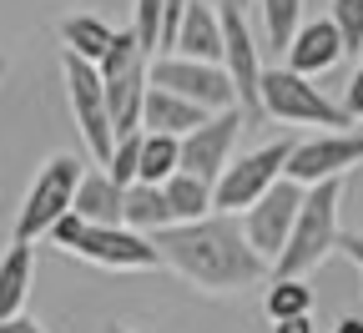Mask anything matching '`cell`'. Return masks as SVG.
I'll return each instance as SVG.
<instances>
[{
  "label": "cell",
  "instance_id": "1",
  "mask_svg": "<svg viewBox=\"0 0 363 333\" xmlns=\"http://www.w3.org/2000/svg\"><path fill=\"white\" fill-rule=\"evenodd\" d=\"M152 248L162 253V263L177 278H187L192 288L217 293V298L257 288L262 278L272 283V263L252 253L242 217H227V212H212L202 222H177L152 237Z\"/></svg>",
  "mask_w": 363,
  "mask_h": 333
},
{
  "label": "cell",
  "instance_id": "2",
  "mask_svg": "<svg viewBox=\"0 0 363 333\" xmlns=\"http://www.w3.org/2000/svg\"><path fill=\"white\" fill-rule=\"evenodd\" d=\"M81 177H86V162L76 152H56L45 157L21 197V212H16V243H35V237H51L61 217H71L76 207V192H81Z\"/></svg>",
  "mask_w": 363,
  "mask_h": 333
},
{
  "label": "cell",
  "instance_id": "3",
  "mask_svg": "<svg viewBox=\"0 0 363 333\" xmlns=\"http://www.w3.org/2000/svg\"><path fill=\"white\" fill-rule=\"evenodd\" d=\"M51 243L81 263H96V268H116V273H147L162 263V253L152 248V237L142 232H131V227H96V222H86V217H61L56 232H51Z\"/></svg>",
  "mask_w": 363,
  "mask_h": 333
},
{
  "label": "cell",
  "instance_id": "4",
  "mask_svg": "<svg viewBox=\"0 0 363 333\" xmlns=\"http://www.w3.org/2000/svg\"><path fill=\"white\" fill-rule=\"evenodd\" d=\"M338 207H343V182H323V187H308L298 227H293V243L278 258L272 278H308L328 253H338L343 243V227H338Z\"/></svg>",
  "mask_w": 363,
  "mask_h": 333
},
{
  "label": "cell",
  "instance_id": "5",
  "mask_svg": "<svg viewBox=\"0 0 363 333\" xmlns=\"http://www.w3.org/2000/svg\"><path fill=\"white\" fill-rule=\"evenodd\" d=\"M262 116L283 121V126H323V131H348L353 126L343 102L323 97V86H313L308 76H298L288 66H267V76H262Z\"/></svg>",
  "mask_w": 363,
  "mask_h": 333
},
{
  "label": "cell",
  "instance_id": "6",
  "mask_svg": "<svg viewBox=\"0 0 363 333\" xmlns=\"http://www.w3.org/2000/svg\"><path fill=\"white\" fill-rule=\"evenodd\" d=\"M293 152H298V136H278V141H267V147L242 152L233 167L222 172V182H217V212L238 217V212L257 207V202L272 192V187L288 177Z\"/></svg>",
  "mask_w": 363,
  "mask_h": 333
},
{
  "label": "cell",
  "instance_id": "7",
  "mask_svg": "<svg viewBox=\"0 0 363 333\" xmlns=\"http://www.w3.org/2000/svg\"><path fill=\"white\" fill-rule=\"evenodd\" d=\"M61 81H66V102H71V116L81 126V141H86L91 162L106 167L111 152H116V131H111V107H106L101 71L91 61H81V56H71V51H61Z\"/></svg>",
  "mask_w": 363,
  "mask_h": 333
},
{
  "label": "cell",
  "instance_id": "8",
  "mask_svg": "<svg viewBox=\"0 0 363 333\" xmlns=\"http://www.w3.org/2000/svg\"><path fill=\"white\" fill-rule=\"evenodd\" d=\"M303 197H308V187H298V182H278L272 192L257 202V207H247L242 212V232H247V243H252V253L257 258H267L272 268H278V258L288 253V243H293V227H298V212H303Z\"/></svg>",
  "mask_w": 363,
  "mask_h": 333
},
{
  "label": "cell",
  "instance_id": "9",
  "mask_svg": "<svg viewBox=\"0 0 363 333\" xmlns=\"http://www.w3.org/2000/svg\"><path fill=\"white\" fill-rule=\"evenodd\" d=\"M358 162H363V131H318V136L298 141V152L288 162V182H298V187L343 182Z\"/></svg>",
  "mask_w": 363,
  "mask_h": 333
},
{
  "label": "cell",
  "instance_id": "10",
  "mask_svg": "<svg viewBox=\"0 0 363 333\" xmlns=\"http://www.w3.org/2000/svg\"><path fill=\"white\" fill-rule=\"evenodd\" d=\"M152 86L177 91V97H187L192 107H202V111H212V116L238 107L233 76H227L222 66H202V61H187V56H162V61H152Z\"/></svg>",
  "mask_w": 363,
  "mask_h": 333
},
{
  "label": "cell",
  "instance_id": "11",
  "mask_svg": "<svg viewBox=\"0 0 363 333\" xmlns=\"http://www.w3.org/2000/svg\"><path fill=\"white\" fill-rule=\"evenodd\" d=\"M247 131V111L233 107V111H217L207 126H197L192 136H182V172H192L202 182H222V172L233 167V152H238V136Z\"/></svg>",
  "mask_w": 363,
  "mask_h": 333
},
{
  "label": "cell",
  "instance_id": "12",
  "mask_svg": "<svg viewBox=\"0 0 363 333\" xmlns=\"http://www.w3.org/2000/svg\"><path fill=\"white\" fill-rule=\"evenodd\" d=\"M222 36H227V45H222V71L233 76L238 107H242L247 121H252V116H262V76H267V66H262V56H257V40H252V26H247L242 11H222Z\"/></svg>",
  "mask_w": 363,
  "mask_h": 333
},
{
  "label": "cell",
  "instance_id": "13",
  "mask_svg": "<svg viewBox=\"0 0 363 333\" xmlns=\"http://www.w3.org/2000/svg\"><path fill=\"white\" fill-rule=\"evenodd\" d=\"M222 6L217 0H192L187 16H182L177 26V40L167 56H187V61H202V66H222Z\"/></svg>",
  "mask_w": 363,
  "mask_h": 333
},
{
  "label": "cell",
  "instance_id": "14",
  "mask_svg": "<svg viewBox=\"0 0 363 333\" xmlns=\"http://www.w3.org/2000/svg\"><path fill=\"white\" fill-rule=\"evenodd\" d=\"M348 56V45H343V36H338V26L323 16V21H308L303 31H298V40H293V51L283 56V66L288 71H298V76H323V71H333L338 61Z\"/></svg>",
  "mask_w": 363,
  "mask_h": 333
},
{
  "label": "cell",
  "instance_id": "15",
  "mask_svg": "<svg viewBox=\"0 0 363 333\" xmlns=\"http://www.w3.org/2000/svg\"><path fill=\"white\" fill-rule=\"evenodd\" d=\"M71 212L86 217V222H96V227H126V187L111 182L106 167H86Z\"/></svg>",
  "mask_w": 363,
  "mask_h": 333
},
{
  "label": "cell",
  "instance_id": "16",
  "mask_svg": "<svg viewBox=\"0 0 363 333\" xmlns=\"http://www.w3.org/2000/svg\"><path fill=\"white\" fill-rule=\"evenodd\" d=\"M212 111L192 107L187 97H177V91H162L152 86L147 91V111H142V131H162V136H192L197 126H207Z\"/></svg>",
  "mask_w": 363,
  "mask_h": 333
},
{
  "label": "cell",
  "instance_id": "17",
  "mask_svg": "<svg viewBox=\"0 0 363 333\" xmlns=\"http://www.w3.org/2000/svg\"><path fill=\"white\" fill-rule=\"evenodd\" d=\"M56 31H61V51H71V56H81V61H91V66H101L106 51L116 45V31H111L101 16H86V11L61 16Z\"/></svg>",
  "mask_w": 363,
  "mask_h": 333
},
{
  "label": "cell",
  "instance_id": "18",
  "mask_svg": "<svg viewBox=\"0 0 363 333\" xmlns=\"http://www.w3.org/2000/svg\"><path fill=\"white\" fill-rule=\"evenodd\" d=\"M30 278H35L30 243H11V248H6V258H0V323L26 313V298H30Z\"/></svg>",
  "mask_w": 363,
  "mask_h": 333
},
{
  "label": "cell",
  "instance_id": "19",
  "mask_svg": "<svg viewBox=\"0 0 363 333\" xmlns=\"http://www.w3.org/2000/svg\"><path fill=\"white\" fill-rule=\"evenodd\" d=\"M126 227H131V232H142V237H157V232L177 227L167 187H152V182L126 187Z\"/></svg>",
  "mask_w": 363,
  "mask_h": 333
},
{
  "label": "cell",
  "instance_id": "20",
  "mask_svg": "<svg viewBox=\"0 0 363 333\" xmlns=\"http://www.w3.org/2000/svg\"><path fill=\"white\" fill-rule=\"evenodd\" d=\"M167 197H172V217L177 222H202V217L217 212V187L192 177V172H177L167 182Z\"/></svg>",
  "mask_w": 363,
  "mask_h": 333
},
{
  "label": "cell",
  "instance_id": "21",
  "mask_svg": "<svg viewBox=\"0 0 363 333\" xmlns=\"http://www.w3.org/2000/svg\"><path fill=\"white\" fill-rule=\"evenodd\" d=\"M257 16H262V36H267V45L272 51H293V40H298V31L308 26L303 21V0H257Z\"/></svg>",
  "mask_w": 363,
  "mask_h": 333
},
{
  "label": "cell",
  "instance_id": "22",
  "mask_svg": "<svg viewBox=\"0 0 363 333\" xmlns=\"http://www.w3.org/2000/svg\"><path fill=\"white\" fill-rule=\"evenodd\" d=\"M182 172V136H162V131H142V182L167 187Z\"/></svg>",
  "mask_w": 363,
  "mask_h": 333
},
{
  "label": "cell",
  "instance_id": "23",
  "mask_svg": "<svg viewBox=\"0 0 363 333\" xmlns=\"http://www.w3.org/2000/svg\"><path fill=\"white\" fill-rule=\"evenodd\" d=\"M262 313L272 323H288V318H308L313 313V288L303 278H272L267 283V298H262Z\"/></svg>",
  "mask_w": 363,
  "mask_h": 333
},
{
  "label": "cell",
  "instance_id": "24",
  "mask_svg": "<svg viewBox=\"0 0 363 333\" xmlns=\"http://www.w3.org/2000/svg\"><path fill=\"white\" fill-rule=\"evenodd\" d=\"M328 21L338 26V36H343V45H348V56L363 61V0H333Z\"/></svg>",
  "mask_w": 363,
  "mask_h": 333
},
{
  "label": "cell",
  "instance_id": "25",
  "mask_svg": "<svg viewBox=\"0 0 363 333\" xmlns=\"http://www.w3.org/2000/svg\"><path fill=\"white\" fill-rule=\"evenodd\" d=\"M106 172H111V182H121V187H136V182H142V131L126 136V141H116Z\"/></svg>",
  "mask_w": 363,
  "mask_h": 333
},
{
  "label": "cell",
  "instance_id": "26",
  "mask_svg": "<svg viewBox=\"0 0 363 333\" xmlns=\"http://www.w3.org/2000/svg\"><path fill=\"white\" fill-rule=\"evenodd\" d=\"M343 111H348L353 121H363V61H358V71H353L348 86H343Z\"/></svg>",
  "mask_w": 363,
  "mask_h": 333
},
{
  "label": "cell",
  "instance_id": "27",
  "mask_svg": "<svg viewBox=\"0 0 363 333\" xmlns=\"http://www.w3.org/2000/svg\"><path fill=\"white\" fill-rule=\"evenodd\" d=\"M338 253L353 263V268H363V232H343V243H338Z\"/></svg>",
  "mask_w": 363,
  "mask_h": 333
},
{
  "label": "cell",
  "instance_id": "28",
  "mask_svg": "<svg viewBox=\"0 0 363 333\" xmlns=\"http://www.w3.org/2000/svg\"><path fill=\"white\" fill-rule=\"evenodd\" d=\"M0 333H45L30 313H21V318H6V323H0Z\"/></svg>",
  "mask_w": 363,
  "mask_h": 333
},
{
  "label": "cell",
  "instance_id": "29",
  "mask_svg": "<svg viewBox=\"0 0 363 333\" xmlns=\"http://www.w3.org/2000/svg\"><path fill=\"white\" fill-rule=\"evenodd\" d=\"M272 333H318L313 318H288V323H272Z\"/></svg>",
  "mask_w": 363,
  "mask_h": 333
},
{
  "label": "cell",
  "instance_id": "30",
  "mask_svg": "<svg viewBox=\"0 0 363 333\" xmlns=\"http://www.w3.org/2000/svg\"><path fill=\"white\" fill-rule=\"evenodd\" d=\"M333 333H363V313H343Z\"/></svg>",
  "mask_w": 363,
  "mask_h": 333
},
{
  "label": "cell",
  "instance_id": "31",
  "mask_svg": "<svg viewBox=\"0 0 363 333\" xmlns=\"http://www.w3.org/2000/svg\"><path fill=\"white\" fill-rule=\"evenodd\" d=\"M217 6H222V11H247L252 0H217Z\"/></svg>",
  "mask_w": 363,
  "mask_h": 333
},
{
  "label": "cell",
  "instance_id": "32",
  "mask_svg": "<svg viewBox=\"0 0 363 333\" xmlns=\"http://www.w3.org/2000/svg\"><path fill=\"white\" fill-rule=\"evenodd\" d=\"M106 333H136V328H126V323H111V328H106Z\"/></svg>",
  "mask_w": 363,
  "mask_h": 333
},
{
  "label": "cell",
  "instance_id": "33",
  "mask_svg": "<svg viewBox=\"0 0 363 333\" xmlns=\"http://www.w3.org/2000/svg\"><path fill=\"white\" fill-rule=\"evenodd\" d=\"M6 71H11V61H6V56H0V81H6Z\"/></svg>",
  "mask_w": 363,
  "mask_h": 333
}]
</instances>
